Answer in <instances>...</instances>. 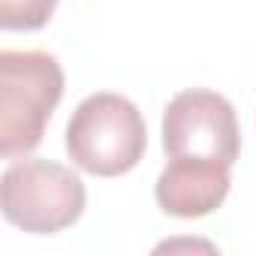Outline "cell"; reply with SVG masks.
Returning <instances> with one entry per match:
<instances>
[{
  "label": "cell",
  "mask_w": 256,
  "mask_h": 256,
  "mask_svg": "<svg viewBox=\"0 0 256 256\" xmlns=\"http://www.w3.org/2000/svg\"><path fill=\"white\" fill-rule=\"evenodd\" d=\"M64 66L42 48L0 52V154L28 157L46 136L52 112L64 100Z\"/></svg>",
  "instance_id": "1"
},
{
  "label": "cell",
  "mask_w": 256,
  "mask_h": 256,
  "mask_svg": "<svg viewBox=\"0 0 256 256\" xmlns=\"http://www.w3.org/2000/svg\"><path fill=\"white\" fill-rule=\"evenodd\" d=\"M148 151V124L133 100L112 90L84 96L66 124V154L94 178L133 172Z\"/></svg>",
  "instance_id": "2"
},
{
  "label": "cell",
  "mask_w": 256,
  "mask_h": 256,
  "mask_svg": "<svg viewBox=\"0 0 256 256\" xmlns=\"http://www.w3.org/2000/svg\"><path fill=\"white\" fill-rule=\"evenodd\" d=\"M82 178L46 157H18L0 175V208L6 223L28 235H58L84 214Z\"/></svg>",
  "instance_id": "3"
},
{
  "label": "cell",
  "mask_w": 256,
  "mask_h": 256,
  "mask_svg": "<svg viewBox=\"0 0 256 256\" xmlns=\"http://www.w3.org/2000/svg\"><path fill=\"white\" fill-rule=\"evenodd\" d=\"M163 151L166 160H193L235 166L241 157V130L235 106L208 88H187L163 108Z\"/></svg>",
  "instance_id": "4"
},
{
  "label": "cell",
  "mask_w": 256,
  "mask_h": 256,
  "mask_svg": "<svg viewBox=\"0 0 256 256\" xmlns=\"http://www.w3.org/2000/svg\"><path fill=\"white\" fill-rule=\"evenodd\" d=\"M232 187V169L217 163H193V160H166L154 199L163 214L178 220H199L214 214Z\"/></svg>",
  "instance_id": "5"
},
{
  "label": "cell",
  "mask_w": 256,
  "mask_h": 256,
  "mask_svg": "<svg viewBox=\"0 0 256 256\" xmlns=\"http://www.w3.org/2000/svg\"><path fill=\"white\" fill-rule=\"evenodd\" d=\"M60 0H0V28L4 30H40L52 22Z\"/></svg>",
  "instance_id": "6"
}]
</instances>
